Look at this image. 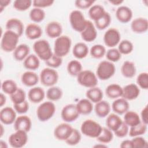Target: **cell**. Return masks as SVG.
<instances>
[{"instance_id":"6da1fadb","label":"cell","mask_w":148,"mask_h":148,"mask_svg":"<svg viewBox=\"0 0 148 148\" xmlns=\"http://www.w3.org/2000/svg\"><path fill=\"white\" fill-rule=\"evenodd\" d=\"M20 36L15 32L6 30L2 35L1 47L5 52H11L17 46Z\"/></svg>"},{"instance_id":"7a4b0ae2","label":"cell","mask_w":148,"mask_h":148,"mask_svg":"<svg viewBox=\"0 0 148 148\" xmlns=\"http://www.w3.org/2000/svg\"><path fill=\"white\" fill-rule=\"evenodd\" d=\"M72 45L71 38L66 35H61L56 39L54 43V54L61 58L69 52Z\"/></svg>"},{"instance_id":"3957f363","label":"cell","mask_w":148,"mask_h":148,"mask_svg":"<svg viewBox=\"0 0 148 148\" xmlns=\"http://www.w3.org/2000/svg\"><path fill=\"white\" fill-rule=\"evenodd\" d=\"M33 50L38 57L44 61L49 60L53 54L49 43L45 39H40L35 42Z\"/></svg>"},{"instance_id":"277c9868","label":"cell","mask_w":148,"mask_h":148,"mask_svg":"<svg viewBox=\"0 0 148 148\" xmlns=\"http://www.w3.org/2000/svg\"><path fill=\"white\" fill-rule=\"evenodd\" d=\"M56 110V106L53 102H44L40 104L36 109L37 117L42 122L48 121L54 116Z\"/></svg>"},{"instance_id":"5b68a950","label":"cell","mask_w":148,"mask_h":148,"mask_svg":"<svg viewBox=\"0 0 148 148\" xmlns=\"http://www.w3.org/2000/svg\"><path fill=\"white\" fill-rule=\"evenodd\" d=\"M101 125L91 119H87L83 121L80 127L82 133L86 136L97 138L102 131Z\"/></svg>"},{"instance_id":"8992f818","label":"cell","mask_w":148,"mask_h":148,"mask_svg":"<svg viewBox=\"0 0 148 148\" xmlns=\"http://www.w3.org/2000/svg\"><path fill=\"white\" fill-rule=\"evenodd\" d=\"M116 67L114 64L108 60H104L98 64L96 71V75L100 80H106L114 75Z\"/></svg>"},{"instance_id":"52a82bcc","label":"cell","mask_w":148,"mask_h":148,"mask_svg":"<svg viewBox=\"0 0 148 148\" xmlns=\"http://www.w3.org/2000/svg\"><path fill=\"white\" fill-rule=\"evenodd\" d=\"M69 18L72 29L81 33L85 28L87 21L82 12L79 10H74L71 12Z\"/></svg>"},{"instance_id":"ba28073f","label":"cell","mask_w":148,"mask_h":148,"mask_svg":"<svg viewBox=\"0 0 148 148\" xmlns=\"http://www.w3.org/2000/svg\"><path fill=\"white\" fill-rule=\"evenodd\" d=\"M58 72L51 68H45L42 70L39 75V79L42 84L46 87L54 86L58 80Z\"/></svg>"},{"instance_id":"9c48e42d","label":"cell","mask_w":148,"mask_h":148,"mask_svg":"<svg viewBox=\"0 0 148 148\" xmlns=\"http://www.w3.org/2000/svg\"><path fill=\"white\" fill-rule=\"evenodd\" d=\"M78 83L85 87L92 88L98 84L96 74L90 70H83L76 76Z\"/></svg>"},{"instance_id":"30bf717a","label":"cell","mask_w":148,"mask_h":148,"mask_svg":"<svg viewBox=\"0 0 148 148\" xmlns=\"http://www.w3.org/2000/svg\"><path fill=\"white\" fill-rule=\"evenodd\" d=\"M27 133V132L24 131L17 130L12 134L8 139L10 146L14 148H20L24 146L28 141Z\"/></svg>"},{"instance_id":"8fae6325","label":"cell","mask_w":148,"mask_h":148,"mask_svg":"<svg viewBox=\"0 0 148 148\" xmlns=\"http://www.w3.org/2000/svg\"><path fill=\"white\" fill-rule=\"evenodd\" d=\"M79 115L76 105L73 103L64 106L61 113L62 119L66 123H71L75 121L79 117Z\"/></svg>"},{"instance_id":"7c38bea8","label":"cell","mask_w":148,"mask_h":148,"mask_svg":"<svg viewBox=\"0 0 148 148\" xmlns=\"http://www.w3.org/2000/svg\"><path fill=\"white\" fill-rule=\"evenodd\" d=\"M121 39V35L119 31L114 28L108 29L103 35V42L105 45L109 47H114L117 46Z\"/></svg>"},{"instance_id":"4fadbf2b","label":"cell","mask_w":148,"mask_h":148,"mask_svg":"<svg viewBox=\"0 0 148 148\" xmlns=\"http://www.w3.org/2000/svg\"><path fill=\"white\" fill-rule=\"evenodd\" d=\"M73 128L68 123H63L58 124L54 130L55 138L59 140L65 141L71 135Z\"/></svg>"},{"instance_id":"5bb4252c","label":"cell","mask_w":148,"mask_h":148,"mask_svg":"<svg viewBox=\"0 0 148 148\" xmlns=\"http://www.w3.org/2000/svg\"><path fill=\"white\" fill-rule=\"evenodd\" d=\"M16 118V112L11 107H5L0 112V120L5 125L14 123Z\"/></svg>"},{"instance_id":"9a60e30c","label":"cell","mask_w":148,"mask_h":148,"mask_svg":"<svg viewBox=\"0 0 148 148\" xmlns=\"http://www.w3.org/2000/svg\"><path fill=\"white\" fill-rule=\"evenodd\" d=\"M80 35L82 39L87 42H91L97 38V32L96 28L91 21H87L86 26L80 33Z\"/></svg>"},{"instance_id":"2e32d148","label":"cell","mask_w":148,"mask_h":148,"mask_svg":"<svg viewBox=\"0 0 148 148\" xmlns=\"http://www.w3.org/2000/svg\"><path fill=\"white\" fill-rule=\"evenodd\" d=\"M140 94V90L138 85L130 83L123 88V93L121 97L126 100L132 101L138 97Z\"/></svg>"},{"instance_id":"e0dca14e","label":"cell","mask_w":148,"mask_h":148,"mask_svg":"<svg viewBox=\"0 0 148 148\" xmlns=\"http://www.w3.org/2000/svg\"><path fill=\"white\" fill-rule=\"evenodd\" d=\"M32 127L31 119L25 115L20 116L16 118L14 123V128L15 131L21 130L25 132H29Z\"/></svg>"},{"instance_id":"ac0fdd59","label":"cell","mask_w":148,"mask_h":148,"mask_svg":"<svg viewBox=\"0 0 148 148\" xmlns=\"http://www.w3.org/2000/svg\"><path fill=\"white\" fill-rule=\"evenodd\" d=\"M45 31L47 35L50 38H57L61 35L62 27L60 23L53 21L46 25Z\"/></svg>"},{"instance_id":"d6986e66","label":"cell","mask_w":148,"mask_h":148,"mask_svg":"<svg viewBox=\"0 0 148 148\" xmlns=\"http://www.w3.org/2000/svg\"><path fill=\"white\" fill-rule=\"evenodd\" d=\"M132 31L136 34L146 32L148 29V21L146 18L138 17L132 20L131 23Z\"/></svg>"},{"instance_id":"ffe728a7","label":"cell","mask_w":148,"mask_h":148,"mask_svg":"<svg viewBox=\"0 0 148 148\" xmlns=\"http://www.w3.org/2000/svg\"><path fill=\"white\" fill-rule=\"evenodd\" d=\"M116 17L120 23H127L132 17V12L128 6H120L116 11Z\"/></svg>"},{"instance_id":"44dd1931","label":"cell","mask_w":148,"mask_h":148,"mask_svg":"<svg viewBox=\"0 0 148 148\" xmlns=\"http://www.w3.org/2000/svg\"><path fill=\"white\" fill-rule=\"evenodd\" d=\"M7 30L12 31L21 36L24 32V25L21 20L17 18H11L9 19L5 25Z\"/></svg>"},{"instance_id":"7402d4cb","label":"cell","mask_w":148,"mask_h":148,"mask_svg":"<svg viewBox=\"0 0 148 148\" xmlns=\"http://www.w3.org/2000/svg\"><path fill=\"white\" fill-rule=\"evenodd\" d=\"M25 34L27 38L30 40H35L42 36V30L39 25L31 23L27 25L25 29Z\"/></svg>"},{"instance_id":"603a6c76","label":"cell","mask_w":148,"mask_h":148,"mask_svg":"<svg viewBox=\"0 0 148 148\" xmlns=\"http://www.w3.org/2000/svg\"><path fill=\"white\" fill-rule=\"evenodd\" d=\"M129 103L123 98H118L112 104V109L114 112L118 114H124L129 109Z\"/></svg>"},{"instance_id":"cb8c5ba5","label":"cell","mask_w":148,"mask_h":148,"mask_svg":"<svg viewBox=\"0 0 148 148\" xmlns=\"http://www.w3.org/2000/svg\"><path fill=\"white\" fill-rule=\"evenodd\" d=\"M45 97L44 90L40 87H34L31 88L28 93L29 100L34 103L42 102Z\"/></svg>"},{"instance_id":"d4e9b609","label":"cell","mask_w":148,"mask_h":148,"mask_svg":"<svg viewBox=\"0 0 148 148\" xmlns=\"http://www.w3.org/2000/svg\"><path fill=\"white\" fill-rule=\"evenodd\" d=\"M39 76L32 71H28L24 72L21 77L22 83L27 87H33L39 82Z\"/></svg>"},{"instance_id":"484cf974","label":"cell","mask_w":148,"mask_h":148,"mask_svg":"<svg viewBox=\"0 0 148 148\" xmlns=\"http://www.w3.org/2000/svg\"><path fill=\"white\" fill-rule=\"evenodd\" d=\"M94 110L98 117L103 118L109 114L110 111V105L107 101L101 100L95 103Z\"/></svg>"},{"instance_id":"4316f807","label":"cell","mask_w":148,"mask_h":148,"mask_svg":"<svg viewBox=\"0 0 148 148\" xmlns=\"http://www.w3.org/2000/svg\"><path fill=\"white\" fill-rule=\"evenodd\" d=\"M29 47L26 44H20L13 51V57L18 61L24 60L29 55Z\"/></svg>"},{"instance_id":"83f0119b","label":"cell","mask_w":148,"mask_h":148,"mask_svg":"<svg viewBox=\"0 0 148 148\" xmlns=\"http://www.w3.org/2000/svg\"><path fill=\"white\" fill-rule=\"evenodd\" d=\"M123 121L117 114L115 113H111L107 116L106 125L107 128L114 132L120 127Z\"/></svg>"},{"instance_id":"f1b7e54d","label":"cell","mask_w":148,"mask_h":148,"mask_svg":"<svg viewBox=\"0 0 148 148\" xmlns=\"http://www.w3.org/2000/svg\"><path fill=\"white\" fill-rule=\"evenodd\" d=\"M76 105L80 114H89L91 113V112L93 110L92 103L87 98H83L80 99L76 104Z\"/></svg>"},{"instance_id":"f546056e","label":"cell","mask_w":148,"mask_h":148,"mask_svg":"<svg viewBox=\"0 0 148 148\" xmlns=\"http://www.w3.org/2000/svg\"><path fill=\"white\" fill-rule=\"evenodd\" d=\"M136 72L135 64L130 61H125L123 62L121 67V73L126 78L133 77Z\"/></svg>"},{"instance_id":"4dcf8cb0","label":"cell","mask_w":148,"mask_h":148,"mask_svg":"<svg viewBox=\"0 0 148 148\" xmlns=\"http://www.w3.org/2000/svg\"><path fill=\"white\" fill-rule=\"evenodd\" d=\"M89 50L87 45L83 42H78L75 45L72 50V53L75 57L77 59H83L85 58Z\"/></svg>"},{"instance_id":"1f68e13d","label":"cell","mask_w":148,"mask_h":148,"mask_svg":"<svg viewBox=\"0 0 148 148\" xmlns=\"http://www.w3.org/2000/svg\"><path fill=\"white\" fill-rule=\"evenodd\" d=\"M105 93L108 98L110 99H117L121 97L123 88L118 84H110L106 87Z\"/></svg>"},{"instance_id":"d6a6232c","label":"cell","mask_w":148,"mask_h":148,"mask_svg":"<svg viewBox=\"0 0 148 148\" xmlns=\"http://www.w3.org/2000/svg\"><path fill=\"white\" fill-rule=\"evenodd\" d=\"M86 97L92 103H97L103 98V92L102 91L97 87H94L90 88L86 93Z\"/></svg>"},{"instance_id":"836d02e7","label":"cell","mask_w":148,"mask_h":148,"mask_svg":"<svg viewBox=\"0 0 148 148\" xmlns=\"http://www.w3.org/2000/svg\"><path fill=\"white\" fill-rule=\"evenodd\" d=\"M123 121L131 127L138 125L141 122V120L140 116L136 112L128 110L124 113Z\"/></svg>"},{"instance_id":"e575fe53","label":"cell","mask_w":148,"mask_h":148,"mask_svg":"<svg viewBox=\"0 0 148 148\" xmlns=\"http://www.w3.org/2000/svg\"><path fill=\"white\" fill-rule=\"evenodd\" d=\"M24 66L30 71L37 69L40 65L39 58L36 55L29 54L24 60Z\"/></svg>"},{"instance_id":"d590c367","label":"cell","mask_w":148,"mask_h":148,"mask_svg":"<svg viewBox=\"0 0 148 148\" xmlns=\"http://www.w3.org/2000/svg\"><path fill=\"white\" fill-rule=\"evenodd\" d=\"M106 13L104 8L100 5H94L88 10V15L94 21L101 18Z\"/></svg>"},{"instance_id":"8d00e7d4","label":"cell","mask_w":148,"mask_h":148,"mask_svg":"<svg viewBox=\"0 0 148 148\" xmlns=\"http://www.w3.org/2000/svg\"><path fill=\"white\" fill-rule=\"evenodd\" d=\"M62 91L59 87H50L46 92V97L51 101H56L60 99L62 97Z\"/></svg>"},{"instance_id":"74e56055","label":"cell","mask_w":148,"mask_h":148,"mask_svg":"<svg viewBox=\"0 0 148 148\" xmlns=\"http://www.w3.org/2000/svg\"><path fill=\"white\" fill-rule=\"evenodd\" d=\"M67 71L72 76H77L82 70V65L80 61L75 60H71L67 65Z\"/></svg>"},{"instance_id":"f35d334b","label":"cell","mask_w":148,"mask_h":148,"mask_svg":"<svg viewBox=\"0 0 148 148\" xmlns=\"http://www.w3.org/2000/svg\"><path fill=\"white\" fill-rule=\"evenodd\" d=\"M29 16L31 21L38 23L42 21L45 19L46 14L42 9L34 8L30 10Z\"/></svg>"},{"instance_id":"ab89813d","label":"cell","mask_w":148,"mask_h":148,"mask_svg":"<svg viewBox=\"0 0 148 148\" xmlns=\"http://www.w3.org/2000/svg\"><path fill=\"white\" fill-rule=\"evenodd\" d=\"M1 88L5 94L10 95L18 89V87L14 80L12 79H7L2 82Z\"/></svg>"},{"instance_id":"60d3db41","label":"cell","mask_w":148,"mask_h":148,"mask_svg":"<svg viewBox=\"0 0 148 148\" xmlns=\"http://www.w3.org/2000/svg\"><path fill=\"white\" fill-rule=\"evenodd\" d=\"M147 125L142 121L136 125L131 127L128 134L131 137L140 136L145 134L147 131Z\"/></svg>"},{"instance_id":"b9f144b4","label":"cell","mask_w":148,"mask_h":148,"mask_svg":"<svg viewBox=\"0 0 148 148\" xmlns=\"http://www.w3.org/2000/svg\"><path fill=\"white\" fill-rule=\"evenodd\" d=\"M113 134L112 131L108 128L102 127L101 134L96 139L99 142L106 144L110 142L113 140Z\"/></svg>"},{"instance_id":"7bdbcfd3","label":"cell","mask_w":148,"mask_h":148,"mask_svg":"<svg viewBox=\"0 0 148 148\" xmlns=\"http://www.w3.org/2000/svg\"><path fill=\"white\" fill-rule=\"evenodd\" d=\"M111 22V17L108 12L105 13V14L98 20L94 21L95 27L99 30H103L109 27Z\"/></svg>"},{"instance_id":"ee69618b","label":"cell","mask_w":148,"mask_h":148,"mask_svg":"<svg viewBox=\"0 0 148 148\" xmlns=\"http://www.w3.org/2000/svg\"><path fill=\"white\" fill-rule=\"evenodd\" d=\"M106 49L102 45H94L92 46L90 50V55L92 57L97 59L102 58L106 54Z\"/></svg>"},{"instance_id":"f6af8a7d","label":"cell","mask_w":148,"mask_h":148,"mask_svg":"<svg viewBox=\"0 0 148 148\" xmlns=\"http://www.w3.org/2000/svg\"><path fill=\"white\" fill-rule=\"evenodd\" d=\"M117 49L121 54L127 55L130 54L132 51L134 46L131 41L126 39L123 40L119 42Z\"/></svg>"},{"instance_id":"bcb514c9","label":"cell","mask_w":148,"mask_h":148,"mask_svg":"<svg viewBox=\"0 0 148 148\" xmlns=\"http://www.w3.org/2000/svg\"><path fill=\"white\" fill-rule=\"evenodd\" d=\"M10 98L13 104H18L25 101L26 94L22 88H18L13 94L10 95Z\"/></svg>"},{"instance_id":"7dc6e473","label":"cell","mask_w":148,"mask_h":148,"mask_svg":"<svg viewBox=\"0 0 148 148\" xmlns=\"http://www.w3.org/2000/svg\"><path fill=\"white\" fill-rule=\"evenodd\" d=\"M32 4L31 0H16L13 3L14 8L18 11H25L28 9Z\"/></svg>"},{"instance_id":"c3c4849f","label":"cell","mask_w":148,"mask_h":148,"mask_svg":"<svg viewBox=\"0 0 148 148\" xmlns=\"http://www.w3.org/2000/svg\"><path fill=\"white\" fill-rule=\"evenodd\" d=\"M81 138L82 136L80 132L77 129L73 128L72 134L65 142L69 146H75L80 142Z\"/></svg>"},{"instance_id":"681fc988","label":"cell","mask_w":148,"mask_h":148,"mask_svg":"<svg viewBox=\"0 0 148 148\" xmlns=\"http://www.w3.org/2000/svg\"><path fill=\"white\" fill-rule=\"evenodd\" d=\"M106 57L108 61L112 62H117L121 57V54L117 49L112 48L106 52Z\"/></svg>"},{"instance_id":"f907efd6","label":"cell","mask_w":148,"mask_h":148,"mask_svg":"<svg viewBox=\"0 0 148 148\" xmlns=\"http://www.w3.org/2000/svg\"><path fill=\"white\" fill-rule=\"evenodd\" d=\"M136 83L140 88L148 89V73L147 72H142L138 75L136 78Z\"/></svg>"},{"instance_id":"816d5d0a","label":"cell","mask_w":148,"mask_h":148,"mask_svg":"<svg viewBox=\"0 0 148 148\" xmlns=\"http://www.w3.org/2000/svg\"><path fill=\"white\" fill-rule=\"evenodd\" d=\"M46 64L51 68H57L60 67L62 63V58L53 53L51 57L45 61Z\"/></svg>"},{"instance_id":"f5cc1de1","label":"cell","mask_w":148,"mask_h":148,"mask_svg":"<svg viewBox=\"0 0 148 148\" xmlns=\"http://www.w3.org/2000/svg\"><path fill=\"white\" fill-rule=\"evenodd\" d=\"M129 127L123 121L120 127L115 131L114 133L115 135L118 138H124L127 136L128 134L129 131Z\"/></svg>"},{"instance_id":"db71d44e","label":"cell","mask_w":148,"mask_h":148,"mask_svg":"<svg viewBox=\"0 0 148 148\" xmlns=\"http://www.w3.org/2000/svg\"><path fill=\"white\" fill-rule=\"evenodd\" d=\"M131 141L133 145V148L147 147L148 146L147 142L145 140V139L140 136L134 137V138L131 140Z\"/></svg>"},{"instance_id":"11a10c76","label":"cell","mask_w":148,"mask_h":148,"mask_svg":"<svg viewBox=\"0 0 148 148\" xmlns=\"http://www.w3.org/2000/svg\"><path fill=\"white\" fill-rule=\"evenodd\" d=\"M94 2L95 1L92 0H76L75 2V5L78 9H86L90 8Z\"/></svg>"},{"instance_id":"9f6ffc18","label":"cell","mask_w":148,"mask_h":148,"mask_svg":"<svg viewBox=\"0 0 148 148\" xmlns=\"http://www.w3.org/2000/svg\"><path fill=\"white\" fill-rule=\"evenodd\" d=\"M54 2L53 0H34L32 1V5L34 8L42 9L51 6Z\"/></svg>"},{"instance_id":"6f0895ef","label":"cell","mask_w":148,"mask_h":148,"mask_svg":"<svg viewBox=\"0 0 148 148\" xmlns=\"http://www.w3.org/2000/svg\"><path fill=\"white\" fill-rule=\"evenodd\" d=\"M13 108L17 113L19 114H24L27 113L29 109V104L25 100L22 103L13 104Z\"/></svg>"},{"instance_id":"680465c9","label":"cell","mask_w":148,"mask_h":148,"mask_svg":"<svg viewBox=\"0 0 148 148\" xmlns=\"http://www.w3.org/2000/svg\"><path fill=\"white\" fill-rule=\"evenodd\" d=\"M148 108L147 106L146 105L141 111L140 113V120L142 123L147 125L148 123Z\"/></svg>"},{"instance_id":"91938a15","label":"cell","mask_w":148,"mask_h":148,"mask_svg":"<svg viewBox=\"0 0 148 148\" xmlns=\"http://www.w3.org/2000/svg\"><path fill=\"white\" fill-rule=\"evenodd\" d=\"M120 147L121 148H133V145L131 140H124L121 142Z\"/></svg>"},{"instance_id":"94428289","label":"cell","mask_w":148,"mask_h":148,"mask_svg":"<svg viewBox=\"0 0 148 148\" xmlns=\"http://www.w3.org/2000/svg\"><path fill=\"white\" fill-rule=\"evenodd\" d=\"M11 2L10 0H0V12H2L3 9L7 7Z\"/></svg>"},{"instance_id":"6125c7cd","label":"cell","mask_w":148,"mask_h":148,"mask_svg":"<svg viewBox=\"0 0 148 148\" xmlns=\"http://www.w3.org/2000/svg\"><path fill=\"white\" fill-rule=\"evenodd\" d=\"M6 101V98L5 95L3 93H1L0 95V106H3L5 103Z\"/></svg>"},{"instance_id":"be15d7a7","label":"cell","mask_w":148,"mask_h":148,"mask_svg":"<svg viewBox=\"0 0 148 148\" xmlns=\"http://www.w3.org/2000/svg\"><path fill=\"white\" fill-rule=\"evenodd\" d=\"M109 2L113 4V5H119L120 4H121L122 3H123V1L121 0H111V1H109Z\"/></svg>"},{"instance_id":"e7e4bbea","label":"cell","mask_w":148,"mask_h":148,"mask_svg":"<svg viewBox=\"0 0 148 148\" xmlns=\"http://www.w3.org/2000/svg\"><path fill=\"white\" fill-rule=\"evenodd\" d=\"M94 147H105V148H106L108 147V146H106V145L104 144V143H99V144H97V145H95L93 146Z\"/></svg>"},{"instance_id":"03108f58","label":"cell","mask_w":148,"mask_h":148,"mask_svg":"<svg viewBox=\"0 0 148 148\" xmlns=\"http://www.w3.org/2000/svg\"><path fill=\"white\" fill-rule=\"evenodd\" d=\"M0 147H1V148H6V147H8V145H7V144L5 142L1 140L0 141Z\"/></svg>"},{"instance_id":"003e7915","label":"cell","mask_w":148,"mask_h":148,"mask_svg":"<svg viewBox=\"0 0 148 148\" xmlns=\"http://www.w3.org/2000/svg\"><path fill=\"white\" fill-rule=\"evenodd\" d=\"M3 131H4V129H3V125L1 124V137H2L3 134Z\"/></svg>"}]
</instances>
